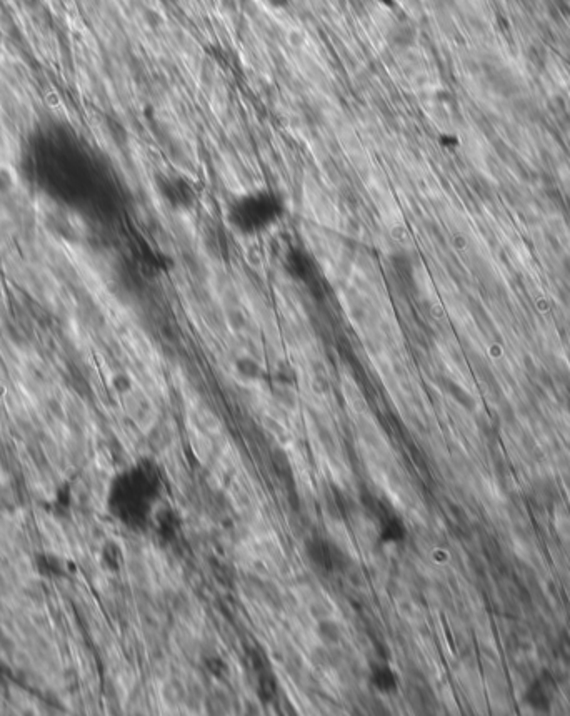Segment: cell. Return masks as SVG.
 <instances>
[{"instance_id":"3957f363","label":"cell","mask_w":570,"mask_h":716,"mask_svg":"<svg viewBox=\"0 0 570 716\" xmlns=\"http://www.w3.org/2000/svg\"><path fill=\"white\" fill-rule=\"evenodd\" d=\"M19 176L11 164L0 162V196H9L17 189Z\"/></svg>"},{"instance_id":"277c9868","label":"cell","mask_w":570,"mask_h":716,"mask_svg":"<svg viewBox=\"0 0 570 716\" xmlns=\"http://www.w3.org/2000/svg\"><path fill=\"white\" fill-rule=\"evenodd\" d=\"M269 4L274 7H284L289 4V0H269Z\"/></svg>"},{"instance_id":"7a4b0ae2","label":"cell","mask_w":570,"mask_h":716,"mask_svg":"<svg viewBox=\"0 0 570 716\" xmlns=\"http://www.w3.org/2000/svg\"><path fill=\"white\" fill-rule=\"evenodd\" d=\"M163 196L167 197V201L175 209H187V207L194 206L195 201L194 186L178 176H172L171 179L166 181V184H163Z\"/></svg>"},{"instance_id":"6da1fadb","label":"cell","mask_w":570,"mask_h":716,"mask_svg":"<svg viewBox=\"0 0 570 716\" xmlns=\"http://www.w3.org/2000/svg\"><path fill=\"white\" fill-rule=\"evenodd\" d=\"M284 201L272 189H254L237 196L227 209V221L242 236H259L284 216Z\"/></svg>"}]
</instances>
